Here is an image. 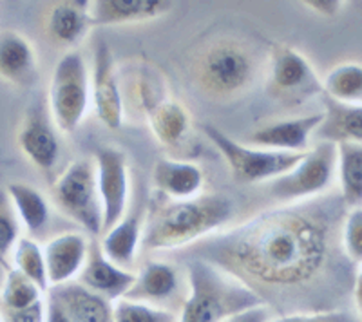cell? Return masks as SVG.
Returning <instances> with one entry per match:
<instances>
[{
  "label": "cell",
  "instance_id": "cell-1",
  "mask_svg": "<svg viewBox=\"0 0 362 322\" xmlns=\"http://www.w3.org/2000/svg\"><path fill=\"white\" fill-rule=\"evenodd\" d=\"M350 208L339 192L286 203L189 244L177 259H202L238 279L274 317L358 310L361 266L346 256Z\"/></svg>",
  "mask_w": 362,
  "mask_h": 322
},
{
  "label": "cell",
  "instance_id": "cell-2",
  "mask_svg": "<svg viewBox=\"0 0 362 322\" xmlns=\"http://www.w3.org/2000/svg\"><path fill=\"white\" fill-rule=\"evenodd\" d=\"M235 214V205L221 192L173 199L154 192L148 203L140 244L147 252L183 250L189 244L221 230Z\"/></svg>",
  "mask_w": 362,
  "mask_h": 322
},
{
  "label": "cell",
  "instance_id": "cell-3",
  "mask_svg": "<svg viewBox=\"0 0 362 322\" xmlns=\"http://www.w3.org/2000/svg\"><path fill=\"white\" fill-rule=\"evenodd\" d=\"M261 73L257 47L238 37L205 42L189 62L190 82L214 102H230L250 91Z\"/></svg>",
  "mask_w": 362,
  "mask_h": 322
},
{
  "label": "cell",
  "instance_id": "cell-4",
  "mask_svg": "<svg viewBox=\"0 0 362 322\" xmlns=\"http://www.w3.org/2000/svg\"><path fill=\"white\" fill-rule=\"evenodd\" d=\"M190 292L177 322H223L226 317L264 306L238 279L202 259H181Z\"/></svg>",
  "mask_w": 362,
  "mask_h": 322
},
{
  "label": "cell",
  "instance_id": "cell-5",
  "mask_svg": "<svg viewBox=\"0 0 362 322\" xmlns=\"http://www.w3.org/2000/svg\"><path fill=\"white\" fill-rule=\"evenodd\" d=\"M203 133L212 141L218 153L225 157L232 178L241 185L272 181L283 174L290 172L308 153H277V150L252 149L247 145L232 140L228 134L212 125H203Z\"/></svg>",
  "mask_w": 362,
  "mask_h": 322
},
{
  "label": "cell",
  "instance_id": "cell-6",
  "mask_svg": "<svg viewBox=\"0 0 362 322\" xmlns=\"http://www.w3.org/2000/svg\"><path fill=\"white\" fill-rule=\"evenodd\" d=\"M58 210L78 223L93 237L102 234V199L95 161L80 157L67 165L51 186Z\"/></svg>",
  "mask_w": 362,
  "mask_h": 322
},
{
  "label": "cell",
  "instance_id": "cell-7",
  "mask_svg": "<svg viewBox=\"0 0 362 322\" xmlns=\"http://www.w3.org/2000/svg\"><path fill=\"white\" fill-rule=\"evenodd\" d=\"M264 91L284 107L306 104L313 96L322 95V83L308 58L286 46H274L268 54Z\"/></svg>",
  "mask_w": 362,
  "mask_h": 322
},
{
  "label": "cell",
  "instance_id": "cell-8",
  "mask_svg": "<svg viewBox=\"0 0 362 322\" xmlns=\"http://www.w3.org/2000/svg\"><path fill=\"white\" fill-rule=\"evenodd\" d=\"M337 169V147L335 143L319 141L308 149L305 157L290 172L267 183L270 198L286 203L306 201L328 192V186Z\"/></svg>",
  "mask_w": 362,
  "mask_h": 322
},
{
  "label": "cell",
  "instance_id": "cell-9",
  "mask_svg": "<svg viewBox=\"0 0 362 322\" xmlns=\"http://www.w3.org/2000/svg\"><path fill=\"white\" fill-rule=\"evenodd\" d=\"M89 105V76L82 53L71 49L58 60L49 87V107L64 133H74Z\"/></svg>",
  "mask_w": 362,
  "mask_h": 322
},
{
  "label": "cell",
  "instance_id": "cell-10",
  "mask_svg": "<svg viewBox=\"0 0 362 322\" xmlns=\"http://www.w3.org/2000/svg\"><path fill=\"white\" fill-rule=\"evenodd\" d=\"M187 270L167 261H147L122 299L180 315L189 297Z\"/></svg>",
  "mask_w": 362,
  "mask_h": 322
},
{
  "label": "cell",
  "instance_id": "cell-11",
  "mask_svg": "<svg viewBox=\"0 0 362 322\" xmlns=\"http://www.w3.org/2000/svg\"><path fill=\"white\" fill-rule=\"evenodd\" d=\"M96 167L100 199H102V234L125 217L129 203L127 154L116 147H98L93 154Z\"/></svg>",
  "mask_w": 362,
  "mask_h": 322
},
{
  "label": "cell",
  "instance_id": "cell-12",
  "mask_svg": "<svg viewBox=\"0 0 362 322\" xmlns=\"http://www.w3.org/2000/svg\"><path fill=\"white\" fill-rule=\"evenodd\" d=\"M93 102L96 114L105 127H122L124 98L119 89L118 69L111 47L103 40L96 44L93 54Z\"/></svg>",
  "mask_w": 362,
  "mask_h": 322
},
{
  "label": "cell",
  "instance_id": "cell-13",
  "mask_svg": "<svg viewBox=\"0 0 362 322\" xmlns=\"http://www.w3.org/2000/svg\"><path fill=\"white\" fill-rule=\"evenodd\" d=\"M134 279L136 272L119 268L103 256L98 237H93L89 241L86 263L78 272L76 282H80L83 288L90 290L93 294H98L107 301L115 302L127 294Z\"/></svg>",
  "mask_w": 362,
  "mask_h": 322
},
{
  "label": "cell",
  "instance_id": "cell-14",
  "mask_svg": "<svg viewBox=\"0 0 362 322\" xmlns=\"http://www.w3.org/2000/svg\"><path fill=\"white\" fill-rule=\"evenodd\" d=\"M322 112L300 116L292 120L276 121L264 125L252 134L247 141L254 147L264 150H277V153H306L310 147V136L321 125Z\"/></svg>",
  "mask_w": 362,
  "mask_h": 322
},
{
  "label": "cell",
  "instance_id": "cell-15",
  "mask_svg": "<svg viewBox=\"0 0 362 322\" xmlns=\"http://www.w3.org/2000/svg\"><path fill=\"white\" fill-rule=\"evenodd\" d=\"M89 239L82 234H60L47 241L44 248L45 275L49 286L64 285L73 281V277L78 275L87 257Z\"/></svg>",
  "mask_w": 362,
  "mask_h": 322
},
{
  "label": "cell",
  "instance_id": "cell-16",
  "mask_svg": "<svg viewBox=\"0 0 362 322\" xmlns=\"http://www.w3.org/2000/svg\"><path fill=\"white\" fill-rule=\"evenodd\" d=\"M169 0H96L90 2V25H122L148 22L173 11Z\"/></svg>",
  "mask_w": 362,
  "mask_h": 322
},
{
  "label": "cell",
  "instance_id": "cell-17",
  "mask_svg": "<svg viewBox=\"0 0 362 322\" xmlns=\"http://www.w3.org/2000/svg\"><path fill=\"white\" fill-rule=\"evenodd\" d=\"M0 78L18 87L38 82V66L31 42L17 31H0Z\"/></svg>",
  "mask_w": 362,
  "mask_h": 322
},
{
  "label": "cell",
  "instance_id": "cell-18",
  "mask_svg": "<svg viewBox=\"0 0 362 322\" xmlns=\"http://www.w3.org/2000/svg\"><path fill=\"white\" fill-rule=\"evenodd\" d=\"M17 141L24 156L37 169L44 170V172L53 169L58 154H60V143L40 109H33L28 112L24 124L18 131Z\"/></svg>",
  "mask_w": 362,
  "mask_h": 322
},
{
  "label": "cell",
  "instance_id": "cell-19",
  "mask_svg": "<svg viewBox=\"0 0 362 322\" xmlns=\"http://www.w3.org/2000/svg\"><path fill=\"white\" fill-rule=\"evenodd\" d=\"M47 295L60 302L71 322H112V302L80 282L69 281L58 286H49Z\"/></svg>",
  "mask_w": 362,
  "mask_h": 322
},
{
  "label": "cell",
  "instance_id": "cell-20",
  "mask_svg": "<svg viewBox=\"0 0 362 322\" xmlns=\"http://www.w3.org/2000/svg\"><path fill=\"white\" fill-rule=\"evenodd\" d=\"M153 183L156 192L173 199H190L199 196L203 189V172L189 161L161 157L154 163Z\"/></svg>",
  "mask_w": 362,
  "mask_h": 322
},
{
  "label": "cell",
  "instance_id": "cell-21",
  "mask_svg": "<svg viewBox=\"0 0 362 322\" xmlns=\"http://www.w3.org/2000/svg\"><path fill=\"white\" fill-rule=\"evenodd\" d=\"M321 102L325 105L322 121L315 129L319 140L335 145L344 141L362 143V105L342 104L325 93Z\"/></svg>",
  "mask_w": 362,
  "mask_h": 322
},
{
  "label": "cell",
  "instance_id": "cell-22",
  "mask_svg": "<svg viewBox=\"0 0 362 322\" xmlns=\"http://www.w3.org/2000/svg\"><path fill=\"white\" fill-rule=\"evenodd\" d=\"M90 2L62 0L53 4L47 17V33L57 44L67 47L78 46L93 25L89 17Z\"/></svg>",
  "mask_w": 362,
  "mask_h": 322
},
{
  "label": "cell",
  "instance_id": "cell-23",
  "mask_svg": "<svg viewBox=\"0 0 362 322\" xmlns=\"http://www.w3.org/2000/svg\"><path fill=\"white\" fill-rule=\"evenodd\" d=\"M141 239V219L138 215H129L102 236V254L112 265L124 270H131L134 265L138 246Z\"/></svg>",
  "mask_w": 362,
  "mask_h": 322
},
{
  "label": "cell",
  "instance_id": "cell-24",
  "mask_svg": "<svg viewBox=\"0 0 362 322\" xmlns=\"http://www.w3.org/2000/svg\"><path fill=\"white\" fill-rule=\"evenodd\" d=\"M148 125L153 129L154 136L165 147H177L190 133V118L187 111L177 102L170 98H161L158 104L148 109Z\"/></svg>",
  "mask_w": 362,
  "mask_h": 322
},
{
  "label": "cell",
  "instance_id": "cell-25",
  "mask_svg": "<svg viewBox=\"0 0 362 322\" xmlns=\"http://www.w3.org/2000/svg\"><path fill=\"white\" fill-rule=\"evenodd\" d=\"M6 196L31 236H38L45 230L49 225V205L40 190L28 183L15 181L8 185Z\"/></svg>",
  "mask_w": 362,
  "mask_h": 322
},
{
  "label": "cell",
  "instance_id": "cell-26",
  "mask_svg": "<svg viewBox=\"0 0 362 322\" xmlns=\"http://www.w3.org/2000/svg\"><path fill=\"white\" fill-rule=\"evenodd\" d=\"M337 167L341 178V198L348 208L362 205V143H337Z\"/></svg>",
  "mask_w": 362,
  "mask_h": 322
},
{
  "label": "cell",
  "instance_id": "cell-27",
  "mask_svg": "<svg viewBox=\"0 0 362 322\" xmlns=\"http://www.w3.org/2000/svg\"><path fill=\"white\" fill-rule=\"evenodd\" d=\"M322 93L350 105H362V67L357 62L341 64L322 80Z\"/></svg>",
  "mask_w": 362,
  "mask_h": 322
},
{
  "label": "cell",
  "instance_id": "cell-28",
  "mask_svg": "<svg viewBox=\"0 0 362 322\" xmlns=\"http://www.w3.org/2000/svg\"><path fill=\"white\" fill-rule=\"evenodd\" d=\"M42 299H44V294L40 292V288L33 281H29L28 277L22 275L18 270L9 268L4 273V281L0 286V308L24 310V308L37 304Z\"/></svg>",
  "mask_w": 362,
  "mask_h": 322
},
{
  "label": "cell",
  "instance_id": "cell-29",
  "mask_svg": "<svg viewBox=\"0 0 362 322\" xmlns=\"http://www.w3.org/2000/svg\"><path fill=\"white\" fill-rule=\"evenodd\" d=\"M13 265H15L13 268L28 277L29 281H33L42 294L47 292L49 282L45 275L44 254L37 241L31 237H18L17 244L13 248Z\"/></svg>",
  "mask_w": 362,
  "mask_h": 322
},
{
  "label": "cell",
  "instance_id": "cell-30",
  "mask_svg": "<svg viewBox=\"0 0 362 322\" xmlns=\"http://www.w3.org/2000/svg\"><path fill=\"white\" fill-rule=\"evenodd\" d=\"M180 315L147 304L118 299L112 302V322H177Z\"/></svg>",
  "mask_w": 362,
  "mask_h": 322
},
{
  "label": "cell",
  "instance_id": "cell-31",
  "mask_svg": "<svg viewBox=\"0 0 362 322\" xmlns=\"http://www.w3.org/2000/svg\"><path fill=\"white\" fill-rule=\"evenodd\" d=\"M18 241V221L15 210L9 208L8 196H0V268L8 272L11 266L8 256Z\"/></svg>",
  "mask_w": 362,
  "mask_h": 322
},
{
  "label": "cell",
  "instance_id": "cell-32",
  "mask_svg": "<svg viewBox=\"0 0 362 322\" xmlns=\"http://www.w3.org/2000/svg\"><path fill=\"white\" fill-rule=\"evenodd\" d=\"M342 246L346 256L361 266L362 261V208L355 207L348 210L342 225Z\"/></svg>",
  "mask_w": 362,
  "mask_h": 322
},
{
  "label": "cell",
  "instance_id": "cell-33",
  "mask_svg": "<svg viewBox=\"0 0 362 322\" xmlns=\"http://www.w3.org/2000/svg\"><path fill=\"white\" fill-rule=\"evenodd\" d=\"M268 322H362L361 314L355 308L348 310L321 311V314H296L284 317H272Z\"/></svg>",
  "mask_w": 362,
  "mask_h": 322
},
{
  "label": "cell",
  "instance_id": "cell-34",
  "mask_svg": "<svg viewBox=\"0 0 362 322\" xmlns=\"http://www.w3.org/2000/svg\"><path fill=\"white\" fill-rule=\"evenodd\" d=\"M45 304L44 299L37 304L24 308V310H4L0 308V318L2 322H44Z\"/></svg>",
  "mask_w": 362,
  "mask_h": 322
},
{
  "label": "cell",
  "instance_id": "cell-35",
  "mask_svg": "<svg viewBox=\"0 0 362 322\" xmlns=\"http://www.w3.org/2000/svg\"><path fill=\"white\" fill-rule=\"evenodd\" d=\"M272 317H274V314H272L270 308H267V306H255V308H250V310L230 315L223 322H268Z\"/></svg>",
  "mask_w": 362,
  "mask_h": 322
},
{
  "label": "cell",
  "instance_id": "cell-36",
  "mask_svg": "<svg viewBox=\"0 0 362 322\" xmlns=\"http://www.w3.org/2000/svg\"><path fill=\"white\" fill-rule=\"evenodd\" d=\"M44 304H45L44 322H71L69 315L66 314V310L60 306V302H58L57 299H53L51 295L45 294Z\"/></svg>",
  "mask_w": 362,
  "mask_h": 322
},
{
  "label": "cell",
  "instance_id": "cell-37",
  "mask_svg": "<svg viewBox=\"0 0 362 322\" xmlns=\"http://www.w3.org/2000/svg\"><path fill=\"white\" fill-rule=\"evenodd\" d=\"M305 6L322 15V17H335L341 11L342 2H339V0H308V2H305Z\"/></svg>",
  "mask_w": 362,
  "mask_h": 322
},
{
  "label": "cell",
  "instance_id": "cell-38",
  "mask_svg": "<svg viewBox=\"0 0 362 322\" xmlns=\"http://www.w3.org/2000/svg\"><path fill=\"white\" fill-rule=\"evenodd\" d=\"M4 270L0 268V286H2V281H4ZM0 322H2V318H0Z\"/></svg>",
  "mask_w": 362,
  "mask_h": 322
}]
</instances>
